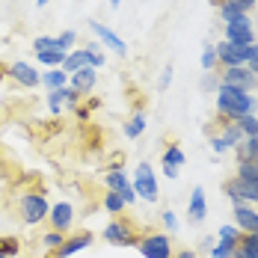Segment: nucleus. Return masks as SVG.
Segmentation results:
<instances>
[{"mask_svg": "<svg viewBox=\"0 0 258 258\" xmlns=\"http://www.w3.org/2000/svg\"><path fill=\"white\" fill-rule=\"evenodd\" d=\"M214 104H217V119L223 122H237L240 116H252L258 113V95L255 92H243L237 86L220 83L214 92Z\"/></svg>", "mask_w": 258, "mask_h": 258, "instance_id": "obj_1", "label": "nucleus"}, {"mask_svg": "<svg viewBox=\"0 0 258 258\" xmlns=\"http://www.w3.org/2000/svg\"><path fill=\"white\" fill-rule=\"evenodd\" d=\"M131 187H134V193H137L140 202H146V205H157V202H160V184H157V172H155L152 163L140 160V163L134 166Z\"/></svg>", "mask_w": 258, "mask_h": 258, "instance_id": "obj_2", "label": "nucleus"}, {"mask_svg": "<svg viewBox=\"0 0 258 258\" xmlns=\"http://www.w3.org/2000/svg\"><path fill=\"white\" fill-rule=\"evenodd\" d=\"M48 211H51V202H48V193L45 190H27L18 199V214H21V223L27 229L33 226H42L48 220Z\"/></svg>", "mask_w": 258, "mask_h": 258, "instance_id": "obj_3", "label": "nucleus"}, {"mask_svg": "<svg viewBox=\"0 0 258 258\" xmlns=\"http://www.w3.org/2000/svg\"><path fill=\"white\" fill-rule=\"evenodd\" d=\"M101 240L104 243H110V246H137V240H140V232H137V226L131 223L128 217L122 214V217H110V223L101 229Z\"/></svg>", "mask_w": 258, "mask_h": 258, "instance_id": "obj_4", "label": "nucleus"}, {"mask_svg": "<svg viewBox=\"0 0 258 258\" xmlns=\"http://www.w3.org/2000/svg\"><path fill=\"white\" fill-rule=\"evenodd\" d=\"M137 252L143 258H175V243L172 234L166 232H146L137 240Z\"/></svg>", "mask_w": 258, "mask_h": 258, "instance_id": "obj_5", "label": "nucleus"}, {"mask_svg": "<svg viewBox=\"0 0 258 258\" xmlns=\"http://www.w3.org/2000/svg\"><path fill=\"white\" fill-rule=\"evenodd\" d=\"M223 39L232 42V45H255V21L252 15H234L223 24Z\"/></svg>", "mask_w": 258, "mask_h": 258, "instance_id": "obj_6", "label": "nucleus"}, {"mask_svg": "<svg viewBox=\"0 0 258 258\" xmlns=\"http://www.w3.org/2000/svg\"><path fill=\"white\" fill-rule=\"evenodd\" d=\"M86 27L92 30V36H95V42H98L101 48H110L116 56H128V42H125L116 30H110L107 24L95 21V18H89V21H86Z\"/></svg>", "mask_w": 258, "mask_h": 258, "instance_id": "obj_7", "label": "nucleus"}, {"mask_svg": "<svg viewBox=\"0 0 258 258\" xmlns=\"http://www.w3.org/2000/svg\"><path fill=\"white\" fill-rule=\"evenodd\" d=\"M75 220H78V211H75V205H72L69 199L53 202L51 211H48V226H51L53 232L72 234V229H75Z\"/></svg>", "mask_w": 258, "mask_h": 258, "instance_id": "obj_8", "label": "nucleus"}, {"mask_svg": "<svg viewBox=\"0 0 258 258\" xmlns=\"http://www.w3.org/2000/svg\"><path fill=\"white\" fill-rule=\"evenodd\" d=\"M217 59H220V69H237V66H246V56H249V45H232L226 39H220L217 45Z\"/></svg>", "mask_w": 258, "mask_h": 258, "instance_id": "obj_9", "label": "nucleus"}, {"mask_svg": "<svg viewBox=\"0 0 258 258\" xmlns=\"http://www.w3.org/2000/svg\"><path fill=\"white\" fill-rule=\"evenodd\" d=\"M6 78H12L18 86H24V89L42 86V72H39L33 62H27V59H18V62L6 66Z\"/></svg>", "mask_w": 258, "mask_h": 258, "instance_id": "obj_10", "label": "nucleus"}, {"mask_svg": "<svg viewBox=\"0 0 258 258\" xmlns=\"http://www.w3.org/2000/svg\"><path fill=\"white\" fill-rule=\"evenodd\" d=\"M220 83L237 86V89H243V92H258L255 72H249L246 66H237V69H220Z\"/></svg>", "mask_w": 258, "mask_h": 258, "instance_id": "obj_11", "label": "nucleus"}, {"mask_svg": "<svg viewBox=\"0 0 258 258\" xmlns=\"http://www.w3.org/2000/svg\"><path fill=\"white\" fill-rule=\"evenodd\" d=\"M104 187L107 190H113V193H119L122 199H125V205H137L140 199H137V193H134V187H131V178L125 169H119V172H104Z\"/></svg>", "mask_w": 258, "mask_h": 258, "instance_id": "obj_12", "label": "nucleus"}, {"mask_svg": "<svg viewBox=\"0 0 258 258\" xmlns=\"http://www.w3.org/2000/svg\"><path fill=\"white\" fill-rule=\"evenodd\" d=\"M92 240H95V234H92V232H72V234H66L62 246L53 252V258H72L75 252L89 249V246H92Z\"/></svg>", "mask_w": 258, "mask_h": 258, "instance_id": "obj_13", "label": "nucleus"}, {"mask_svg": "<svg viewBox=\"0 0 258 258\" xmlns=\"http://www.w3.org/2000/svg\"><path fill=\"white\" fill-rule=\"evenodd\" d=\"M205 220H208L205 187H193V190H190V202H187V223H190V226H202Z\"/></svg>", "mask_w": 258, "mask_h": 258, "instance_id": "obj_14", "label": "nucleus"}, {"mask_svg": "<svg viewBox=\"0 0 258 258\" xmlns=\"http://www.w3.org/2000/svg\"><path fill=\"white\" fill-rule=\"evenodd\" d=\"M232 223H234V226H237L243 234L258 232V211H255V205H246V202L232 205Z\"/></svg>", "mask_w": 258, "mask_h": 258, "instance_id": "obj_15", "label": "nucleus"}, {"mask_svg": "<svg viewBox=\"0 0 258 258\" xmlns=\"http://www.w3.org/2000/svg\"><path fill=\"white\" fill-rule=\"evenodd\" d=\"M69 86L86 98V95H92L95 86H98V72H95V69H80L75 75H69Z\"/></svg>", "mask_w": 258, "mask_h": 258, "instance_id": "obj_16", "label": "nucleus"}, {"mask_svg": "<svg viewBox=\"0 0 258 258\" xmlns=\"http://www.w3.org/2000/svg\"><path fill=\"white\" fill-rule=\"evenodd\" d=\"M255 6H258L255 0H223V3L217 6V12H220V21L226 24V21L234 18V15H249Z\"/></svg>", "mask_w": 258, "mask_h": 258, "instance_id": "obj_17", "label": "nucleus"}, {"mask_svg": "<svg viewBox=\"0 0 258 258\" xmlns=\"http://www.w3.org/2000/svg\"><path fill=\"white\" fill-rule=\"evenodd\" d=\"M59 69H62L66 75H75V72H80V69H92V53L83 51V48H75V51L66 53V62H62Z\"/></svg>", "mask_w": 258, "mask_h": 258, "instance_id": "obj_18", "label": "nucleus"}, {"mask_svg": "<svg viewBox=\"0 0 258 258\" xmlns=\"http://www.w3.org/2000/svg\"><path fill=\"white\" fill-rule=\"evenodd\" d=\"M146 128H149V119H146V113H143V110L131 113L128 119H125V125H122V131H125V137H128V140H140V137L146 134Z\"/></svg>", "mask_w": 258, "mask_h": 258, "instance_id": "obj_19", "label": "nucleus"}, {"mask_svg": "<svg viewBox=\"0 0 258 258\" xmlns=\"http://www.w3.org/2000/svg\"><path fill=\"white\" fill-rule=\"evenodd\" d=\"M101 208H104V214H110V217H122V214L128 211L125 199H122L119 193H113V190H104V196H101Z\"/></svg>", "mask_w": 258, "mask_h": 258, "instance_id": "obj_20", "label": "nucleus"}, {"mask_svg": "<svg viewBox=\"0 0 258 258\" xmlns=\"http://www.w3.org/2000/svg\"><path fill=\"white\" fill-rule=\"evenodd\" d=\"M42 86H45V92L62 89V86H69V75L62 69H45L42 72Z\"/></svg>", "mask_w": 258, "mask_h": 258, "instance_id": "obj_21", "label": "nucleus"}, {"mask_svg": "<svg viewBox=\"0 0 258 258\" xmlns=\"http://www.w3.org/2000/svg\"><path fill=\"white\" fill-rule=\"evenodd\" d=\"M220 140L226 143L229 152H234V149L243 146V134H240V128H237L234 122H223V128H220Z\"/></svg>", "mask_w": 258, "mask_h": 258, "instance_id": "obj_22", "label": "nucleus"}, {"mask_svg": "<svg viewBox=\"0 0 258 258\" xmlns=\"http://www.w3.org/2000/svg\"><path fill=\"white\" fill-rule=\"evenodd\" d=\"M234 193L240 196V202H246V205H258V181L234 178Z\"/></svg>", "mask_w": 258, "mask_h": 258, "instance_id": "obj_23", "label": "nucleus"}, {"mask_svg": "<svg viewBox=\"0 0 258 258\" xmlns=\"http://www.w3.org/2000/svg\"><path fill=\"white\" fill-rule=\"evenodd\" d=\"M160 163H163V166H175V169H181V166L187 163V155H184V149H181L178 143H169V146L163 149V155H160Z\"/></svg>", "mask_w": 258, "mask_h": 258, "instance_id": "obj_24", "label": "nucleus"}, {"mask_svg": "<svg viewBox=\"0 0 258 258\" xmlns=\"http://www.w3.org/2000/svg\"><path fill=\"white\" fill-rule=\"evenodd\" d=\"M199 66H202V75L205 72H220V59H217V48L205 42L202 45V53H199Z\"/></svg>", "mask_w": 258, "mask_h": 258, "instance_id": "obj_25", "label": "nucleus"}, {"mask_svg": "<svg viewBox=\"0 0 258 258\" xmlns=\"http://www.w3.org/2000/svg\"><path fill=\"white\" fill-rule=\"evenodd\" d=\"M33 56H36V62L42 69H59L66 62V51H39V53H33Z\"/></svg>", "mask_w": 258, "mask_h": 258, "instance_id": "obj_26", "label": "nucleus"}, {"mask_svg": "<svg viewBox=\"0 0 258 258\" xmlns=\"http://www.w3.org/2000/svg\"><path fill=\"white\" fill-rule=\"evenodd\" d=\"M240 234H243V232H240L234 223H226V226H220L217 240H220V243H229L232 249H237V246H240Z\"/></svg>", "mask_w": 258, "mask_h": 258, "instance_id": "obj_27", "label": "nucleus"}, {"mask_svg": "<svg viewBox=\"0 0 258 258\" xmlns=\"http://www.w3.org/2000/svg\"><path fill=\"white\" fill-rule=\"evenodd\" d=\"M234 157H237V163H243V160H258V134L249 137V140H243V146L234 149Z\"/></svg>", "mask_w": 258, "mask_h": 258, "instance_id": "obj_28", "label": "nucleus"}, {"mask_svg": "<svg viewBox=\"0 0 258 258\" xmlns=\"http://www.w3.org/2000/svg\"><path fill=\"white\" fill-rule=\"evenodd\" d=\"M0 255H6V258L21 255V243H18L15 234H0Z\"/></svg>", "mask_w": 258, "mask_h": 258, "instance_id": "obj_29", "label": "nucleus"}, {"mask_svg": "<svg viewBox=\"0 0 258 258\" xmlns=\"http://www.w3.org/2000/svg\"><path fill=\"white\" fill-rule=\"evenodd\" d=\"M160 226H163V232L166 234H178V229H181V220H178V214L175 211H169V208H163L160 214Z\"/></svg>", "mask_w": 258, "mask_h": 258, "instance_id": "obj_30", "label": "nucleus"}, {"mask_svg": "<svg viewBox=\"0 0 258 258\" xmlns=\"http://www.w3.org/2000/svg\"><path fill=\"white\" fill-rule=\"evenodd\" d=\"M39 240H42V249H48V252L53 255V252H56V249L62 246V240H66V234H62V232H53V229H48V232L42 234Z\"/></svg>", "mask_w": 258, "mask_h": 258, "instance_id": "obj_31", "label": "nucleus"}, {"mask_svg": "<svg viewBox=\"0 0 258 258\" xmlns=\"http://www.w3.org/2000/svg\"><path fill=\"white\" fill-rule=\"evenodd\" d=\"M234 125L240 128V134H243V140L255 137V134H258V113H252V116H240V119H237Z\"/></svg>", "mask_w": 258, "mask_h": 258, "instance_id": "obj_32", "label": "nucleus"}, {"mask_svg": "<svg viewBox=\"0 0 258 258\" xmlns=\"http://www.w3.org/2000/svg\"><path fill=\"white\" fill-rule=\"evenodd\" d=\"M92 110H98V98H92V95H86V104H78L72 113H75V119L78 122H86L89 116H92Z\"/></svg>", "mask_w": 258, "mask_h": 258, "instance_id": "obj_33", "label": "nucleus"}, {"mask_svg": "<svg viewBox=\"0 0 258 258\" xmlns=\"http://www.w3.org/2000/svg\"><path fill=\"white\" fill-rule=\"evenodd\" d=\"M56 45H59V51H75V45H78V30H62V33H56Z\"/></svg>", "mask_w": 258, "mask_h": 258, "instance_id": "obj_34", "label": "nucleus"}, {"mask_svg": "<svg viewBox=\"0 0 258 258\" xmlns=\"http://www.w3.org/2000/svg\"><path fill=\"white\" fill-rule=\"evenodd\" d=\"M217 86H220V72H205L202 80H199V92L214 95V92H217Z\"/></svg>", "mask_w": 258, "mask_h": 258, "instance_id": "obj_35", "label": "nucleus"}, {"mask_svg": "<svg viewBox=\"0 0 258 258\" xmlns=\"http://www.w3.org/2000/svg\"><path fill=\"white\" fill-rule=\"evenodd\" d=\"M30 48H33V53H39V51H59V45H56V36H36Z\"/></svg>", "mask_w": 258, "mask_h": 258, "instance_id": "obj_36", "label": "nucleus"}, {"mask_svg": "<svg viewBox=\"0 0 258 258\" xmlns=\"http://www.w3.org/2000/svg\"><path fill=\"white\" fill-rule=\"evenodd\" d=\"M48 110H51V116H59V113L66 110V101H62V89H53V92H48Z\"/></svg>", "mask_w": 258, "mask_h": 258, "instance_id": "obj_37", "label": "nucleus"}, {"mask_svg": "<svg viewBox=\"0 0 258 258\" xmlns=\"http://www.w3.org/2000/svg\"><path fill=\"white\" fill-rule=\"evenodd\" d=\"M172 80H175V66H166V69L160 72V80H157V89H160V92H166V89L172 86Z\"/></svg>", "mask_w": 258, "mask_h": 258, "instance_id": "obj_38", "label": "nucleus"}, {"mask_svg": "<svg viewBox=\"0 0 258 258\" xmlns=\"http://www.w3.org/2000/svg\"><path fill=\"white\" fill-rule=\"evenodd\" d=\"M240 249H246V252H252V255L258 258V232L240 234Z\"/></svg>", "mask_w": 258, "mask_h": 258, "instance_id": "obj_39", "label": "nucleus"}, {"mask_svg": "<svg viewBox=\"0 0 258 258\" xmlns=\"http://www.w3.org/2000/svg\"><path fill=\"white\" fill-rule=\"evenodd\" d=\"M80 98H83V95L75 92L72 86H62V101H66V110H75V107L80 104Z\"/></svg>", "mask_w": 258, "mask_h": 258, "instance_id": "obj_40", "label": "nucleus"}, {"mask_svg": "<svg viewBox=\"0 0 258 258\" xmlns=\"http://www.w3.org/2000/svg\"><path fill=\"white\" fill-rule=\"evenodd\" d=\"M232 252L234 249L229 246V243H220V240H217V243L208 249V258H232Z\"/></svg>", "mask_w": 258, "mask_h": 258, "instance_id": "obj_41", "label": "nucleus"}, {"mask_svg": "<svg viewBox=\"0 0 258 258\" xmlns=\"http://www.w3.org/2000/svg\"><path fill=\"white\" fill-rule=\"evenodd\" d=\"M208 143H211V152H214V157H220V155H226V152H229V149H226V143L220 140V134H214Z\"/></svg>", "mask_w": 258, "mask_h": 258, "instance_id": "obj_42", "label": "nucleus"}, {"mask_svg": "<svg viewBox=\"0 0 258 258\" xmlns=\"http://www.w3.org/2000/svg\"><path fill=\"white\" fill-rule=\"evenodd\" d=\"M246 69H249V72H255V69H258V42H255V45H249V56H246Z\"/></svg>", "mask_w": 258, "mask_h": 258, "instance_id": "obj_43", "label": "nucleus"}, {"mask_svg": "<svg viewBox=\"0 0 258 258\" xmlns=\"http://www.w3.org/2000/svg\"><path fill=\"white\" fill-rule=\"evenodd\" d=\"M160 172H163V178L166 181H175L181 175V169H175V166H163V163H160Z\"/></svg>", "mask_w": 258, "mask_h": 258, "instance_id": "obj_44", "label": "nucleus"}, {"mask_svg": "<svg viewBox=\"0 0 258 258\" xmlns=\"http://www.w3.org/2000/svg\"><path fill=\"white\" fill-rule=\"evenodd\" d=\"M175 258H199V252L190 249V246H184V249H175Z\"/></svg>", "mask_w": 258, "mask_h": 258, "instance_id": "obj_45", "label": "nucleus"}, {"mask_svg": "<svg viewBox=\"0 0 258 258\" xmlns=\"http://www.w3.org/2000/svg\"><path fill=\"white\" fill-rule=\"evenodd\" d=\"M104 66H107V56H104V53H92V69L98 72V69H104Z\"/></svg>", "mask_w": 258, "mask_h": 258, "instance_id": "obj_46", "label": "nucleus"}, {"mask_svg": "<svg viewBox=\"0 0 258 258\" xmlns=\"http://www.w3.org/2000/svg\"><path fill=\"white\" fill-rule=\"evenodd\" d=\"M119 169H125V163H122V157H119V160H113V163H107V166H104V172H119Z\"/></svg>", "mask_w": 258, "mask_h": 258, "instance_id": "obj_47", "label": "nucleus"}, {"mask_svg": "<svg viewBox=\"0 0 258 258\" xmlns=\"http://www.w3.org/2000/svg\"><path fill=\"white\" fill-rule=\"evenodd\" d=\"M83 51H89V53H98V51H101V45H98V42L92 39V42H86V45H83Z\"/></svg>", "mask_w": 258, "mask_h": 258, "instance_id": "obj_48", "label": "nucleus"}, {"mask_svg": "<svg viewBox=\"0 0 258 258\" xmlns=\"http://www.w3.org/2000/svg\"><path fill=\"white\" fill-rule=\"evenodd\" d=\"M232 258H255V255H252V252H246V249H240V246H237V249H234V252H232Z\"/></svg>", "mask_w": 258, "mask_h": 258, "instance_id": "obj_49", "label": "nucleus"}, {"mask_svg": "<svg viewBox=\"0 0 258 258\" xmlns=\"http://www.w3.org/2000/svg\"><path fill=\"white\" fill-rule=\"evenodd\" d=\"M214 243H217V240H214V237H211V234H205V237H202V243H199V246H202V249H211V246H214Z\"/></svg>", "mask_w": 258, "mask_h": 258, "instance_id": "obj_50", "label": "nucleus"}, {"mask_svg": "<svg viewBox=\"0 0 258 258\" xmlns=\"http://www.w3.org/2000/svg\"><path fill=\"white\" fill-rule=\"evenodd\" d=\"M122 6V0H110V9H119Z\"/></svg>", "mask_w": 258, "mask_h": 258, "instance_id": "obj_51", "label": "nucleus"}, {"mask_svg": "<svg viewBox=\"0 0 258 258\" xmlns=\"http://www.w3.org/2000/svg\"><path fill=\"white\" fill-rule=\"evenodd\" d=\"M48 3H51V0H36V6H39V9H45Z\"/></svg>", "mask_w": 258, "mask_h": 258, "instance_id": "obj_52", "label": "nucleus"}, {"mask_svg": "<svg viewBox=\"0 0 258 258\" xmlns=\"http://www.w3.org/2000/svg\"><path fill=\"white\" fill-rule=\"evenodd\" d=\"M6 78V66H0V80Z\"/></svg>", "mask_w": 258, "mask_h": 258, "instance_id": "obj_53", "label": "nucleus"}, {"mask_svg": "<svg viewBox=\"0 0 258 258\" xmlns=\"http://www.w3.org/2000/svg\"><path fill=\"white\" fill-rule=\"evenodd\" d=\"M220 3H223V0H211V6H214V9H217V6H220Z\"/></svg>", "mask_w": 258, "mask_h": 258, "instance_id": "obj_54", "label": "nucleus"}, {"mask_svg": "<svg viewBox=\"0 0 258 258\" xmlns=\"http://www.w3.org/2000/svg\"><path fill=\"white\" fill-rule=\"evenodd\" d=\"M255 78H258V69H255Z\"/></svg>", "mask_w": 258, "mask_h": 258, "instance_id": "obj_55", "label": "nucleus"}, {"mask_svg": "<svg viewBox=\"0 0 258 258\" xmlns=\"http://www.w3.org/2000/svg\"><path fill=\"white\" fill-rule=\"evenodd\" d=\"M0 258H6V255H0Z\"/></svg>", "mask_w": 258, "mask_h": 258, "instance_id": "obj_56", "label": "nucleus"}, {"mask_svg": "<svg viewBox=\"0 0 258 258\" xmlns=\"http://www.w3.org/2000/svg\"><path fill=\"white\" fill-rule=\"evenodd\" d=\"M255 166H258V160H255Z\"/></svg>", "mask_w": 258, "mask_h": 258, "instance_id": "obj_57", "label": "nucleus"}]
</instances>
